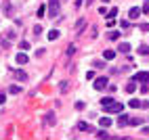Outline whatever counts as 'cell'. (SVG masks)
<instances>
[{
    "label": "cell",
    "mask_w": 149,
    "mask_h": 140,
    "mask_svg": "<svg viewBox=\"0 0 149 140\" xmlns=\"http://www.w3.org/2000/svg\"><path fill=\"white\" fill-rule=\"evenodd\" d=\"M34 34L40 36V34H42V27H40V25H34Z\"/></svg>",
    "instance_id": "603a6c76"
},
{
    "label": "cell",
    "mask_w": 149,
    "mask_h": 140,
    "mask_svg": "<svg viewBox=\"0 0 149 140\" xmlns=\"http://www.w3.org/2000/svg\"><path fill=\"white\" fill-rule=\"evenodd\" d=\"M44 13H46V6H40V8H38V17H44Z\"/></svg>",
    "instance_id": "cb8c5ba5"
},
{
    "label": "cell",
    "mask_w": 149,
    "mask_h": 140,
    "mask_svg": "<svg viewBox=\"0 0 149 140\" xmlns=\"http://www.w3.org/2000/svg\"><path fill=\"white\" fill-rule=\"evenodd\" d=\"M15 61H17L19 65H25V63H27V54H25V52H19V54L15 57Z\"/></svg>",
    "instance_id": "52a82bcc"
},
{
    "label": "cell",
    "mask_w": 149,
    "mask_h": 140,
    "mask_svg": "<svg viewBox=\"0 0 149 140\" xmlns=\"http://www.w3.org/2000/svg\"><path fill=\"white\" fill-rule=\"evenodd\" d=\"M103 109H105L107 113H122L124 107H122V103H109V105H105Z\"/></svg>",
    "instance_id": "7a4b0ae2"
},
{
    "label": "cell",
    "mask_w": 149,
    "mask_h": 140,
    "mask_svg": "<svg viewBox=\"0 0 149 140\" xmlns=\"http://www.w3.org/2000/svg\"><path fill=\"white\" fill-rule=\"evenodd\" d=\"M134 90H136V84H134V79H132V82H130V84L126 86V92H128V94H132Z\"/></svg>",
    "instance_id": "9a60e30c"
},
{
    "label": "cell",
    "mask_w": 149,
    "mask_h": 140,
    "mask_svg": "<svg viewBox=\"0 0 149 140\" xmlns=\"http://www.w3.org/2000/svg\"><path fill=\"white\" fill-rule=\"evenodd\" d=\"M118 38H120V32H111L109 34V40H118Z\"/></svg>",
    "instance_id": "7402d4cb"
},
{
    "label": "cell",
    "mask_w": 149,
    "mask_h": 140,
    "mask_svg": "<svg viewBox=\"0 0 149 140\" xmlns=\"http://www.w3.org/2000/svg\"><path fill=\"white\" fill-rule=\"evenodd\" d=\"M128 123H130V126H141L143 123V117H132V119H128Z\"/></svg>",
    "instance_id": "4fadbf2b"
},
{
    "label": "cell",
    "mask_w": 149,
    "mask_h": 140,
    "mask_svg": "<svg viewBox=\"0 0 149 140\" xmlns=\"http://www.w3.org/2000/svg\"><path fill=\"white\" fill-rule=\"evenodd\" d=\"M59 0H48V17L51 19H57L59 17Z\"/></svg>",
    "instance_id": "6da1fadb"
},
{
    "label": "cell",
    "mask_w": 149,
    "mask_h": 140,
    "mask_svg": "<svg viewBox=\"0 0 149 140\" xmlns=\"http://www.w3.org/2000/svg\"><path fill=\"white\" fill-rule=\"evenodd\" d=\"M107 84H109L107 77H97V79H95V90H105Z\"/></svg>",
    "instance_id": "3957f363"
},
{
    "label": "cell",
    "mask_w": 149,
    "mask_h": 140,
    "mask_svg": "<svg viewBox=\"0 0 149 140\" xmlns=\"http://www.w3.org/2000/svg\"><path fill=\"white\" fill-rule=\"evenodd\" d=\"M143 134H145V136H149V128H143Z\"/></svg>",
    "instance_id": "1f68e13d"
},
{
    "label": "cell",
    "mask_w": 149,
    "mask_h": 140,
    "mask_svg": "<svg viewBox=\"0 0 149 140\" xmlns=\"http://www.w3.org/2000/svg\"><path fill=\"white\" fill-rule=\"evenodd\" d=\"M141 11H143V13H149V0H145V4H143Z\"/></svg>",
    "instance_id": "484cf974"
},
{
    "label": "cell",
    "mask_w": 149,
    "mask_h": 140,
    "mask_svg": "<svg viewBox=\"0 0 149 140\" xmlns=\"http://www.w3.org/2000/svg\"><path fill=\"white\" fill-rule=\"evenodd\" d=\"M19 46H21V48H23V50H27V48H29V42H21V44H19Z\"/></svg>",
    "instance_id": "f546056e"
},
{
    "label": "cell",
    "mask_w": 149,
    "mask_h": 140,
    "mask_svg": "<svg viewBox=\"0 0 149 140\" xmlns=\"http://www.w3.org/2000/svg\"><path fill=\"white\" fill-rule=\"evenodd\" d=\"M109 103H113V98H109V96H107V98H103V101H101V105H103V107H105V105H109Z\"/></svg>",
    "instance_id": "d4e9b609"
},
{
    "label": "cell",
    "mask_w": 149,
    "mask_h": 140,
    "mask_svg": "<svg viewBox=\"0 0 149 140\" xmlns=\"http://www.w3.org/2000/svg\"><path fill=\"white\" fill-rule=\"evenodd\" d=\"M44 123H46V126H55V113H46Z\"/></svg>",
    "instance_id": "9c48e42d"
},
{
    "label": "cell",
    "mask_w": 149,
    "mask_h": 140,
    "mask_svg": "<svg viewBox=\"0 0 149 140\" xmlns=\"http://www.w3.org/2000/svg\"><path fill=\"white\" fill-rule=\"evenodd\" d=\"M13 75H15V79H19V82H25V79H27V73L21 71V69H15Z\"/></svg>",
    "instance_id": "5b68a950"
},
{
    "label": "cell",
    "mask_w": 149,
    "mask_h": 140,
    "mask_svg": "<svg viewBox=\"0 0 149 140\" xmlns=\"http://www.w3.org/2000/svg\"><path fill=\"white\" fill-rule=\"evenodd\" d=\"M78 128H80L82 132H91V126H88L86 121H80V123H78Z\"/></svg>",
    "instance_id": "2e32d148"
},
{
    "label": "cell",
    "mask_w": 149,
    "mask_h": 140,
    "mask_svg": "<svg viewBox=\"0 0 149 140\" xmlns=\"http://www.w3.org/2000/svg\"><path fill=\"white\" fill-rule=\"evenodd\" d=\"M65 52H67V57H72V54L76 52V46H74V44H69V46H67V50H65Z\"/></svg>",
    "instance_id": "d6986e66"
},
{
    "label": "cell",
    "mask_w": 149,
    "mask_h": 140,
    "mask_svg": "<svg viewBox=\"0 0 149 140\" xmlns=\"http://www.w3.org/2000/svg\"><path fill=\"white\" fill-rule=\"evenodd\" d=\"M8 92H11V94H19V92H21V88H19V86H11V88H8Z\"/></svg>",
    "instance_id": "ac0fdd59"
},
{
    "label": "cell",
    "mask_w": 149,
    "mask_h": 140,
    "mask_svg": "<svg viewBox=\"0 0 149 140\" xmlns=\"http://www.w3.org/2000/svg\"><path fill=\"white\" fill-rule=\"evenodd\" d=\"M118 50H120V52H130V44H126V42H122L120 46H118Z\"/></svg>",
    "instance_id": "5bb4252c"
},
{
    "label": "cell",
    "mask_w": 149,
    "mask_h": 140,
    "mask_svg": "<svg viewBox=\"0 0 149 140\" xmlns=\"http://www.w3.org/2000/svg\"><path fill=\"white\" fill-rule=\"evenodd\" d=\"M128 105H130L132 109H141V107H143V101H136V98H132V101L128 103Z\"/></svg>",
    "instance_id": "7c38bea8"
},
{
    "label": "cell",
    "mask_w": 149,
    "mask_h": 140,
    "mask_svg": "<svg viewBox=\"0 0 149 140\" xmlns=\"http://www.w3.org/2000/svg\"><path fill=\"white\" fill-rule=\"evenodd\" d=\"M97 138H109V134L105 132V130H99V132H97Z\"/></svg>",
    "instance_id": "ffe728a7"
},
{
    "label": "cell",
    "mask_w": 149,
    "mask_h": 140,
    "mask_svg": "<svg viewBox=\"0 0 149 140\" xmlns=\"http://www.w3.org/2000/svg\"><path fill=\"white\" fill-rule=\"evenodd\" d=\"M59 88H61V92H67V82H61V86H59Z\"/></svg>",
    "instance_id": "4316f807"
},
{
    "label": "cell",
    "mask_w": 149,
    "mask_h": 140,
    "mask_svg": "<svg viewBox=\"0 0 149 140\" xmlns=\"http://www.w3.org/2000/svg\"><path fill=\"white\" fill-rule=\"evenodd\" d=\"M4 101H6V96H4V94H0V105H2Z\"/></svg>",
    "instance_id": "4dcf8cb0"
},
{
    "label": "cell",
    "mask_w": 149,
    "mask_h": 140,
    "mask_svg": "<svg viewBox=\"0 0 149 140\" xmlns=\"http://www.w3.org/2000/svg\"><path fill=\"white\" fill-rule=\"evenodd\" d=\"M134 82H149V71H139V73H134Z\"/></svg>",
    "instance_id": "277c9868"
},
{
    "label": "cell",
    "mask_w": 149,
    "mask_h": 140,
    "mask_svg": "<svg viewBox=\"0 0 149 140\" xmlns=\"http://www.w3.org/2000/svg\"><path fill=\"white\" fill-rule=\"evenodd\" d=\"M59 38V29H51L48 32V40H57Z\"/></svg>",
    "instance_id": "e0dca14e"
},
{
    "label": "cell",
    "mask_w": 149,
    "mask_h": 140,
    "mask_svg": "<svg viewBox=\"0 0 149 140\" xmlns=\"http://www.w3.org/2000/svg\"><path fill=\"white\" fill-rule=\"evenodd\" d=\"M143 11H141V8H139V6H132L130 8V11H128V17H130V19H136L139 15H141Z\"/></svg>",
    "instance_id": "8992f818"
},
{
    "label": "cell",
    "mask_w": 149,
    "mask_h": 140,
    "mask_svg": "<svg viewBox=\"0 0 149 140\" xmlns=\"http://www.w3.org/2000/svg\"><path fill=\"white\" fill-rule=\"evenodd\" d=\"M118 126H120V128L128 126V115H122V113H120V117H118Z\"/></svg>",
    "instance_id": "ba28073f"
},
{
    "label": "cell",
    "mask_w": 149,
    "mask_h": 140,
    "mask_svg": "<svg viewBox=\"0 0 149 140\" xmlns=\"http://www.w3.org/2000/svg\"><path fill=\"white\" fill-rule=\"evenodd\" d=\"M103 2H109V0H103Z\"/></svg>",
    "instance_id": "d6a6232c"
},
{
    "label": "cell",
    "mask_w": 149,
    "mask_h": 140,
    "mask_svg": "<svg viewBox=\"0 0 149 140\" xmlns=\"http://www.w3.org/2000/svg\"><path fill=\"white\" fill-rule=\"evenodd\" d=\"M139 52H141V54H149V46H141V48H139Z\"/></svg>",
    "instance_id": "44dd1931"
},
{
    "label": "cell",
    "mask_w": 149,
    "mask_h": 140,
    "mask_svg": "<svg viewBox=\"0 0 149 140\" xmlns=\"http://www.w3.org/2000/svg\"><path fill=\"white\" fill-rule=\"evenodd\" d=\"M99 123H101V128H109V126H111V119H109V117H101Z\"/></svg>",
    "instance_id": "8fae6325"
},
{
    "label": "cell",
    "mask_w": 149,
    "mask_h": 140,
    "mask_svg": "<svg viewBox=\"0 0 149 140\" xmlns=\"http://www.w3.org/2000/svg\"><path fill=\"white\" fill-rule=\"evenodd\" d=\"M103 59H105V61H111V59H116V50H105V52H103Z\"/></svg>",
    "instance_id": "30bf717a"
},
{
    "label": "cell",
    "mask_w": 149,
    "mask_h": 140,
    "mask_svg": "<svg viewBox=\"0 0 149 140\" xmlns=\"http://www.w3.org/2000/svg\"><path fill=\"white\" fill-rule=\"evenodd\" d=\"M116 15H118V8L113 6V8H111V11H109V17H116Z\"/></svg>",
    "instance_id": "f1b7e54d"
},
{
    "label": "cell",
    "mask_w": 149,
    "mask_h": 140,
    "mask_svg": "<svg viewBox=\"0 0 149 140\" xmlns=\"http://www.w3.org/2000/svg\"><path fill=\"white\" fill-rule=\"evenodd\" d=\"M141 32H149V23H141Z\"/></svg>",
    "instance_id": "83f0119b"
}]
</instances>
